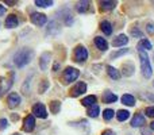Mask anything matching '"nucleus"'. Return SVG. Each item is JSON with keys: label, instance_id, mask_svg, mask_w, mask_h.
I'll list each match as a JSON object with an SVG mask.
<instances>
[{"label": "nucleus", "instance_id": "obj_1", "mask_svg": "<svg viewBox=\"0 0 154 135\" xmlns=\"http://www.w3.org/2000/svg\"><path fill=\"white\" fill-rule=\"evenodd\" d=\"M32 57H34V50L29 48H23L14 54V64L18 68H23L31 62Z\"/></svg>", "mask_w": 154, "mask_h": 135}, {"label": "nucleus", "instance_id": "obj_2", "mask_svg": "<svg viewBox=\"0 0 154 135\" xmlns=\"http://www.w3.org/2000/svg\"><path fill=\"white\" fill-rule=\"evenodd\" d=\"M138 54H139V61H141L142 74H143L145 78H150L153 74V70H152V65H150V60H149V57H147V53L146 51L138 50Z\"/></svg>", "mask_w": 154, "mask_h": 135}, {"label": "nucleus", "instance_id": "obj_3", "mask_svg": "<svg viewBox=\"0 0 154 135\" xmlns=\"http://www.w3.org/2000/svg\"><path fill=\"white\" fill-rule=\"evenodd\" d=\"M79 76H80L79 69L72 68V66L66 68L64 70V82H65V84H70L72 81L77 80V77H79Z\"/></svg>", "mask_w": 154, "mask_h": 135}, {"label": "nucleus", "instance_id": "obj_4", "mask_svg": "<svg viewBox=\"0 0 154 135\" xmlns=\"http://www.w3.org/2000/svg\"><path fill=\"white\" fill-rule=\"evenodd\" d=\"M73 56H75V61L76 62L82 64V62H85L87 61V58H88V50L82 45H79V46H76Z\"/></svg>", "mask_w": 154, "mask_h": 135}, {"label": "nucleus", "instance_id": "obj_5", "mask_svg": "<svg viewBox=\"0 0 154 135\" xmlns=\"http://www.w3.org/2000/svg\"><path fill=\"white\" fill-rule=\"evenodd\" d=\"M32 115L37 118H41V119H46L48 118V111H46L45 106L42 103H37L32 107Z\"/></svg>", "mask_w": 154, "mask_h": 135}, {"label": "nucleus", "instance_id": "obj_6", "mask_svg": "<svg viewBox=\"0 0 154 135\" xmlns=\"http://www.w3.org/2000/svg\"><path fill=\"white\" fill-rule=\"evenodd\" d=\"M35 127V118L34 115H27L23 120V130L26 133H31Z\"/></svg>", "mask_w": 154, "mask_h": 135}, {"label": "nucleus", "instance_id": "obj_7", "mask_svg": "<svg viewBox=\"0 0 154 135\" xmlns=\"http://www.w3.org/2000/svg\"><path fill=\"white\" fill-rule=\"evenodd\" d=\"M30 19H31V22L35 24V26H43V24L46 23V20H48V18H46L45 14H39V12H34L31 14V16H30Z\"/></svg>", "mask_w": 154, "mask_h": 135}, {"label": "nucleus", "instance_id": "obj_8", "mask_svg": "<svg viewBox=\"0 0 154 135\" xmlns=\"http://www.w3.org/2000/svg\"><path fill=\"white\" fill-rule=\"evenodd\" d=\"M84 92H87V84L85 82H77L75 87L70 89V96L72 97H77V96L82 95Z\"/></svg>", "mask_w": 154, "mask_h": 135}, {"label": "nucleus", "instance_id": "obj_9", "mask_svg": "<svg viewBox=\"0 0 154 135\" xmlns=\"http://www.w3.org/2000/svg\"><path fill=\"white\" fill-rule=\"evenodd\" d=\"M7 103H8V107H10V108H15V107H18L19 104H20V96L15 92L10 93L7 97Z\"/></svg>", "mask_w": 154, "mask_h": 135}, {"label": "nucleus", "instance_id": "obj_10", "mask_svg": "<svg viewBox=\"0 0 154 135\" xmlns=\"http://www.w3.org/2000/svg\"><path fill=\"white\" fill-rule=\"evenodd\" d=\"M50 53L45 51L42 53V56L39 57V68L41 70H48V66H49V62H50Z\"/></svg>", "mask_w": 154, "mask_h": 135}, {"label": "nucleus", "instance_id": "obj_11", "mask_svg": "<svg viewBox=\"0 0 154 135\" xmlns=\"http://www.w3.org/2000/svg\"><path fill=\"white\" fill-rule=\"evenodd\" d=\"M128 43V37L126 34H120L112 41V45L114 48H119V46H126Z\"/></svg>", "mask_w": 154, "mask_h": 135}, {"label": "nucleus", "instance_id": "obj_12", "mask_svg": "<svg viewBox=\"0 0 154 135\" xmlns=\"http://www.w3.org/2000/svg\"><path fill=\"white\" fill-rule=\"evenodd\" d=\"M18 24H19V20H18V18H16V15L11 14V15L7 16V19H5V27H8V29H15V27H18Z\"/></svg>", "mask_w": 154, "mask_h": 135}, {"label": "nucleus", "instance_id": "obj_13", "mask_svg": "<svg viewBox=\"0 0 154 135\" xmlns=\"http://www.w3.org/2000/svg\"><path fill=\"white\" fill-rule=\"evenodd\" d=\"M145 124V116L141 114H137L134 115L133 120H131V127H142V126Z\"/></svg>", "mask_w": 154, "mask_h": 135}, {"label": "nucleus", "instance_id": "obj_14", "mask_svg": "<svg viewBox=\"0 0 154 135\" xmlns=\"http://www.w3.org/2000/svg\"><path fill=\"white\" fill-rule=\"evenodd\" d=\"M152 49H153V45L147 38H142V39L138 42V50L145 51V50H152Z\"/></svg>", "mask_w": 154, "mask_h": 135}, {"label": "nucleus", "instance_id": "obj_15", "mask_svg": "<svg viewBox=\"0 0 154 135\" xmlns=\"http://www.w3.org/2000/svg\"><path fill=\"white\" fill-rule=\"evenodd\" d=\"M118 100V96L115 93H112L111 91H106L103 93V101L107 104H111V103H115Z\"/></svg>", "mask_w": 154, "mask_h": 135}, {"label": "nucleus", "instance_id": "obj_16", "mask_svg": "<svg viewBox=\"0 0 154 135\" xmlns=\"http://www.w3.org/2000/svg\"><path fill=\"white\" fill-rule=\"evenodd\" d=\"M95 45L97 46V49L99 50H101V51H106L107 49H108V43H107V41L104 39V38H101V37H96L95 38Z\"/></svg>", "mask_w": 154, "mask_h": 135}, {"label": "nucleus", "instance_id": "obj_17", "mask_svg": "<svg viewBox=\"0 0 154 135\" xmlns=\"http://www.w3.org/2000/svg\"><path fill=\"white\" fill-rule=\"evenodd\" d=\"M107 73H108V76L111 77L112 80H119L120 78V72L116 68L111 66V65H108V66H107Z\"/></svg>", "mask_w": 154, "mask_h": 135}, {"label": "nucleus", "instance_id": "obj_18", "mask_svg": "<svg viewBox=\"0 0 154 135\" xmlns=\"http://www.w3.org/2000/svg\"><path fill=\"white\" fill-rule=\"evenodd\" d=\"M122 103L125 104V106L133 107L134 104H135V97H134L133 95H128V93H126V95L122 96Z\"/></svg>", "mask_w": 154, "mask_h": 135}, {"label": "nucleus", "instance_id": "obj_19", "mask_svg": "<svg viewBox=\"0 0 154 135\" xmlns=\"http://www.w3.org/2000/svg\"><path fill=\"white\" fill-rule=\"evenodd\" d=\"M96 100H97V99H96L95 95H89V96H87V97L82 99L81 104H82L84 107H92V106H95Z\"/></svg>", "mask_w": 154, "mask_h": 135}, {"label": "nucleus", "instance_id": "obj_20", "mask_svg": "<svg viewBox=\"0 0 154 135\" xmlns=\"http://www.w3.org/2000/svg\"><path fill=\"white\" fill-rule=\"evenodd\" d=\"M100 29H101V31H103L106 35H111L112 34V26H111V23H109L108 20L101 22V23H100Z\"/></svg>", "mask_w": 154, "mask_h": 135}, {"label": "nucleus", "instance_id": "obj_21", "mask_svg": "<svg viewBox=\"0 0 154 135\" xmlns=\"http://www.w3.org/2000/svg\"><path fill=\"white\" fill-rule=\"evenodd\" d=\"M128 118H130V112L126 111V109H119V111L116 112V119L119 120V122H125Z\"/></svg>", "mask_w": 154, "mask_h": 135}, {"label": "nucleus", "instance_id": "obj_22", "mask_svg": "<svg viewBox=\"0 0 154 135\" xmlns=\"http://www.w3.org/2000/svg\"><path fill=\"white\" fill-rule=\"evenodd\" d=\"M89 8V2H79L76 5V10L77 12L82 14V12H87V10Z\"/></svg>", "mask_w": 154, "mask_h": 135}, {"label": "nucleus", "instance_id": "obj_23", "mask_svg": "<svg viewBox=\"0 0 154 135\" xmlns=\"http://www.w3.org/2000/svg\"><path fill=\"white\" fill-rule=\"evenodd\" d=\"M60 109H61V101H58V100L50 101V112L51 114H58Z\"/></svg>", "mask_w": 154, "mask_h": 135}, {"label": "nucleus", "instance_id": "obj_24", "mask_svg": "<svg viewBox=\"0 0 154 135\" xmlns=\"http://www.w3.org/2000/svg\"><path fill=\"white\" fill-rule=\"evenodd\" d=\"M116 3L115 2H100V8L101 11H109V10H114Z\"/></svg>", "mask_w": 154, "mask_h": 135}, {"label": "nucleus", "instance_id": "obj_25", "mask_svg": "<svg viewBox=\"0 0 154 135\" xmlns=\"http://www.w3.org/2000/svg\"><path fill=\"white\" fill-rule=\"evenodd\" d=\"M99 112H100V108H99V106L97 104H95V106H92V107H89L88 108V116L89 118H96L99 115Z\"/></svg>", "mask_w": 154, "mask_h": 135}, {"label": "nucleus", "instance_id": "obj_26", "mask_svg": "<svg viewBox=\"0 0 154 135\" xmlns=\"http://www.w3.org/2000/svg\"><path fill=\"white\" fill-rule=\"evenodd\" d=\"M123 73H125V76H131V74L134 73V65L133 64H125L123 65Z\"/></svg>", "mask_w": 154, "mask_h": 135}, {"label": "nucleus", "instance_id": "obj_27", "mask_svg": "<svg viewBox=\"0 0 154 135\" xmlns=\"http://www.w3.org/2000/svg\"><path fill=\"white\" fill-rule=\"evenodd\" d=\"M35 5L37 7H50V5H53V2L51 0H37L35 2Z\"/></svg>", "mask_w": 154, "mask_h": 135}, {"label": "nucleus", "instance_id": "obj_28", "mask_svg": "<svg viewBox=\"0 0 154 135\" xmlns=\"http://www.w3.org/2000/svg\"><path fill=\"white\" fill-rule=\"evenodd\" d=\"M114 115H115V112L112 111V109H104V112H103V118H104V120H111L112 118H114Z\"/></svg>", "mask_w": 154, "mask_h": 135}, {"label": "nucleus", "instance_id": "obj_29", "mask_svg": "<svg viewBox=\"0 0 154 135\" xmlns=\"http://www.w3.org/2000/svg\"><path fill=\"white\" fill-rule=\"evenodd\" d=\"M30 84H31V77H29V78L26 80V82L23 84V87H22V92L24 93V95H29V89H30Z\"/></svg>", "mask_w": 154, "mask_h": 135}, {"label": "nucleus", "instance_id": "obj_30", "mask_svg": "<svg viewBox=\"0 0 154 135\" xmlns=\"http://www.w3.org/2000/svg\"><path fill=\"white\" fill-rule=\"evenodd\" d=\"M126 53H128V49H122V50H119V51H115V53H112L111 56H109V58H111V60L118 58V57L123 56V54H126Z\"/></svg>", "mask_w": 154, "mask_h": 135}, {"label": "nucleus", "instance_id": "obj_31", "mask_svg": "<svg viewBox=\"0 0 154 135\" xmlns=\"http://www.w3.org/2000/svg\"><path fill=\"white\" fill-rule=\"evenodd\" d=\"M48 87H49L48 80H43L42 84H41L39 87H38V91H39V93H45V92H46V89H48Z\"/></svg>", "mask_w": 154, "mask_h": 135}, {"label": "nucleus", "instance_id": "obj_32", "mask_svg": "<svg viewBox=\"0 0 154 135\" xmlns=\"http://www.w3.org/2000/svg\"><path fill=\"white\" fill-rule=\"evenodd\" d=\"M145 112H146V115H147L149 118H154V106H153V107H147Z\"/></svg>", "mask_w": 154, "mask_h": 135}, {"label": "nucleus", "instance_id": "obj_33", "mask_svg": "<svg viewBox=\"0 0 154 135\" xmlns=\"http://www.w3.org/2000/svg\"><path fill=\"white\" fill-rule=\"evenodd\" d=\"M8 126V120L7 119H0V130H5Z\"/></svg>", "mask_w": 154, "mask_h": 135}, {"label": "nucleus", "instance_id": "obj_34", "mask_svg": "<svg viewBox=\"0 0 154 135\" xmlns=\"http://www.w3.org/2000/svg\"><path fill=\"white\" fill-rule=\"evenodd\" d=\"M147 32H149V34H154V24H153V22H149V23H147Z\"/></svg>", "mask_w": 154, "mask_h": 135}, {"label": "nucleus", "instance_id": "obj_35", "mask_svg": "<svg viewBox=\"0 0 154 135\" xmlns=\"http://www.w3.org/2000/svg\"><path fill=\"white\" fill-rule=\"evenodd\" d=\"M131 34H133L134 35V37H139V38H142V32L141 31H139V30L138 29H134V30H131Z\"/></svg>", "mask_w": 154, "mask_h": 135}, {"label": "nucleus", "instance_id": "obj_36", "mask_svg": "<svg viewBox=\"0 0 154 135\" xmlns=\"http://www.w3.org/2000/svg\"><path fill=\"white\" fill-rule=\"evenodd\" d=\"M142 134L143 135H152V128H142Z\"/></svg>", "mask_w": 154, "mask_h": 135}, {"label": "nucleus", "instance_id": "obj_37", "mask_svg": "<svg viewBox=\"0 0 154 135\" xmlns=\"http://www.w3.org/2000/svg\"><path fill=\"white\" fill-rule=\"evenodd\" d=\"M101 135H115V133L112 130H104L103 133H101Z\"/></svg>", "mask_w": 154, "mask_h": 135}, {"label": "nucleus", "instance_id": "obj_38", "mask_svg": "<svg viewBox=\"0 0 154 135\" xmlns=\"http://www.w3.org/2000/svg\"><path fill=\"white\" fill-rule=\"evenodd\" d=\"M4 14H5V8H4V5L0 4V16H3Z\"/></svg>", "mask_w": 154, "mask_h": 135}, {"label": "nucleus", "instance_id": "obj_39", "mask_svg": "<svg viewBox=\"0 0 154 135\" xmlns=\"http://www.w3.org/2000/svg\"><path fill=\"white\" fill-rule=\"evenodd\" d=\"M152 130H153V131H154V122H153V123H152Z\"/></svg>", "mask_w": 154, "mask_h": 135}, {"label": "nucleus", "instance_id": "obj_40", "mask_svg": "<svg viewBox=\"0 0 154 135\" xmlns=\"http://www.w3.org/2000/svg\"><path fill=\"white\" fill-rule=\"evenodd\" d=\"M12 135H19V134H12Z\"/></svg>", "mask_w": 154, "mask_h": 135}, {"label": "nucleus", "instance_id": "obj_41", "mask_svg": "<svg viewBox=\"0 0 154 135\" xmlns=\"http://www.w3.org/2000/svg\"><path fill=\"white\" fill-rule=\"evenodd\" d=\"M153 85H154V82H153Z\"/></svg>", "mask_w": 154, "mask_h": 135}]
</instances>
